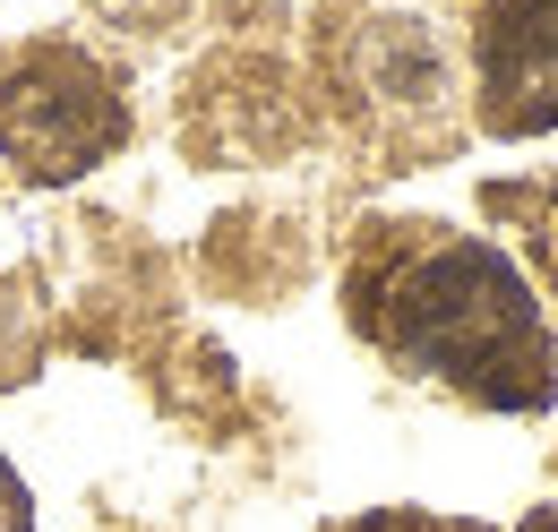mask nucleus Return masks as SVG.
Returning a JSON list of instances; mask_svg holds the SVG:
<instances>
[{
    "instance_id": "f257e3e1",
    "label": "nucleus",
    "mask_w": 558,
    "mask_h": 532,
    "mask_svg": "<svg viewBox=\"0 0 558 532\" xmlns=\"http://www.w3.org/2000/svg\"><path fill=\"white\" fill-rule=\"evenodd\" d=\"M352 318L413 378L482 403V412L558 403V343L542 327V301L515 275V258L473 241V232L404 223L352 275Z\"/></svg>"
},
{
    "instance_id": "f03ea898",
    "label": "nucleus",
    "mask_w": 558,
    "mask_h": 532,
    "mask_svg": "<svg viewBox=\"0 0 558 532\" xmlns=\"http://www.w3.org/2000/svg\"><path fill=\"white\" fill-rule=\"evenodd\" d=\"M130 137L121 69H104L77 44H26L0 69V155L26 181H77Z\"/></svg>"
},
{
    "instance_id": "7ed1b4c3",
    "label": "nucleus",
    "mask_w": 558,
    "mask_h": 532,
    "mask_svg": "<svg viewBox=\"0 0 558 532\" xmlns=\"http://www.w3.org/2000/svg\"><path fill=\"white\" fill-rule=\"evenodd\" d=\"M473 86H482V130L498 137L558 130V0H482Z\"/></svg>"
},
{
    "instance_id": "20e7f679",
    "label": "nucleus",
    "mask_w": 558,
    "mask_h": 532,
    "mask_svg": "<svg viewBox=\"0 0 558 532\" xmlns=\"http://www.w3.org/2000/svg\"><path fill=\"white\" fill-rule=\"evenodd\" d=\"M35 343H44V327H35V301H26V283H9V275H0V387H9V378H26Z\"/></svg>"
},
{
    "instance_id": "39448f33",
    "label": "nucleus",
    "mask_w": 558,
    "mask_h": 532,
    "mask_svg": "<svg viewBox=\"0 0 558 532\" xmlns=\"http://www.w3.org/2000/svg\"><path fill=\"white\" fill-rule=\"evenodd\" d=\"M26 524H35V507H26V481L0 464V532H26Z\"/></svg>"
},
{
    "instance_id": "423d86ee",
    "label": "nucleus",
    "mask_w": 558,
    "mask_h": 532,
    "mask_svg": "<svg viewBox=\"0 0 558 532\" xmlns=\"http://www.w3.org/2000/svg\"><path fill=\"white\" fill-rule=\"evenodd\" d=\"M352 532H473V524H429V516H369V524Z\"/></svg>"
},
{
    "instance_id": "0eeeda50",
    "label": "nucleus",
    "mask_w": 558,
    "mask_h": 532,
    "mask_svg": "<svg viewBox=\"0 0 558 532\" xmlns=\"http://www.w3.org/2000/svg\"><path fill=\"white\" fill-rule=\"evenodd\" d=\"M524 532H558V507H542V516H533V524H524Z\"/></svg>"
}]
</instances>
